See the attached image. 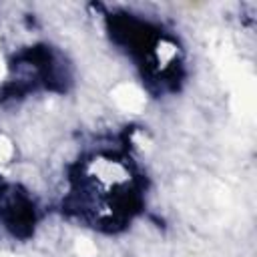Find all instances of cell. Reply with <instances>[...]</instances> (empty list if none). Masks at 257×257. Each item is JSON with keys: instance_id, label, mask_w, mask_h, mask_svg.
Listing matches in <instances>:
<instances>
[{"instance_id": "6da1fadb", "label": "cell", "mask_w": 257, "mask_h": 257, "mask_svg": "<svg viewBox=\"0 0 257 257\" xmlns=\"http://www.w3.org/2000/svg\"><path fill=\"white\" fill-rule=\"evenodd\" d=\"M112 98H114V102H116L122 110H126V112H139V110L143 108V104H145L143 92H141L139 88L131 86V84H120V86H116L114 92H112Z\"/></svg>"}, {"instance_id": "7a4b0ae2", "label": "cell", "mask_w": 257, "mask_h": 257, "mask_svg": "<svg viewBox=\"0 0 257 257\" xmlns=\"http://www.w3.org/2000/svg\"><path fill=\"white\" fill-rule=\"evenodd\" d=\"M76 251H78L80 257H92V255L96 253V247H94L90 241H84V239H82V241L76 243Z\"/></svg>"}, {"instance_id": "3957f363", "label": "cell", "mask_w": 257, "mask_h": 257, "mask_svg": "<svg viewBox=\"0 0 257 257\" xmlns=\"http://www.w3.org/2000/svg\"><path fill=\"white\" fill-rule=\"evenodd\" d=\"M10 155H12V145H10V141H6L4 137H0V163L8 161Z\"/></svg>"}]
</instances>
